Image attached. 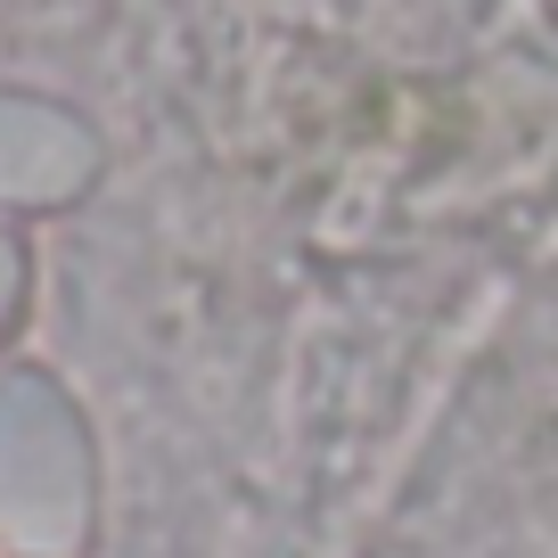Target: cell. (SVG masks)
Here are the masks:
<instances>
[{
	"instance_id": "cell-1",
	"label": "cell",
	"mask_w": 558,
	"mask_h": 558,
	"mask_svg": "<svg viewBox=\"0 0 558 558\" xmlns=\"http://www.w3.org/2000/svg\"><path fill=\"white\" fill-rule=\"evenodd\" d=\"M0 476H9V501H17L25 518H50L58 509L66 452H58V411L50 402H9V411H0Z\"/></svg>"
}]
</instances>
